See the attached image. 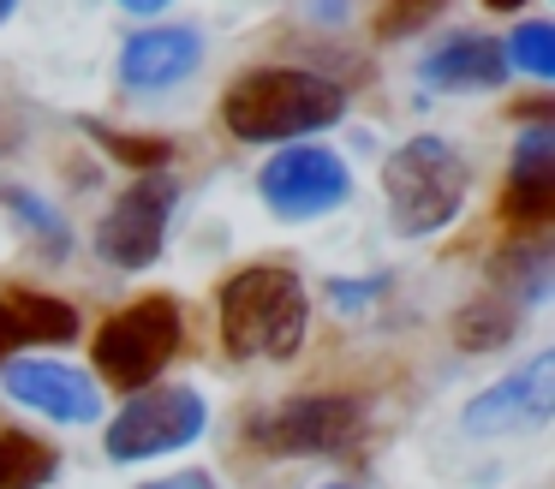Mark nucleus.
<instances>
[{"label": "nucleus", "instance_id": "obj_1", "mask_svg": "<svg viewBox=\"0 0 555 489\" xmlns=\"http://www.w3.org/2000/svg\"><path fill=\"white\" fill-rule=\"evenodd\" d=\"M347 114V90L305 66H251L221 95V126L240 143H299Z\"/></svg>", "mask_w": 555, "mask_h": 489}, {"label": "nucleus", "instance_id": "obj_2", "mask_svg": "<svg viewBox=\"0 0 555 489\" xmlns=\"http://www.w3.org/2000/svg\"><path fill=\"white\" fill-rule=\"evenodd\" d=\"M221 340L233 358H293L311 329V298H305L299 274L281 262H251L221 286Z\"/></svg>", "mask_w": 555, "mask_h": 489}, {"label": "nucleus", "instance_id": "obj_3", "mask_svg": "<svg viewBox=\"0 0 555 489\" xmlns=\"http://www.w3.org/2000/svg\"><path fill=\"white\" fill-rule=\"evenodd\" d=\"M466 185H472V167L448 138H412L383 167V191H388V209H395L400 233L448 227L460 215V203H466Z\"/></svg>", "mask_w": 555, "mask_h": 489}, {"label": "nucleus", "instance_id": "obj_4", "mask_svg": "<svg viewBox=\"0 0 555 489\" xmlns=\"http://www.w3.org/2000/svg\"><path fill=\"white\" fill-rule=\"evenodd\" d=\"M180 346H185L180 298H173V293H150V298L114 310V317L102 322L90 358H96L102 382L138 394V388H150V382H156L173 358H180Z\"/></svg>", "mask_w": 555, "mask_h": 489}, {"label": "nucleus", "instance_id": "obj_5", "mask_svg": "<svg viewBox=\"0 0 555 489\" xmlns=\"http://www.w3.org/2000/svg\"><path fill=\"white\" fill-rule=\"evenodd\" d=\"M257 453L269 460H305V453H352L364 441V406L347 394H299L281 400L275 412L251 417L245 429Z\"/></svg>", "mask_w": 555, "mask_h": 489}, {"label": "nucleus", "instance_id": "obj_6", "mask_svg": "<svg viewBox=\"0 0 555 489\" xmlns=\"http://www.w3.org/2000/svg\"><path fill=\"white\" fill-rule=\"evenodd\" d=\"M257 191H263V203L281 221H317V215L347 203L352 173L335 150H323V143H281V150L269 155V167L257 173Z\"/></svg>", "mask_w": 555, "mask_h": 489}, {"label": "nucleus", "instance_id": "obj_7", "mask_svg": "<svg viewBox=\"0 0 555 489\" xmlns=\"http://www.w3.org/2000/svg\"><path fill=\"white\" fill-rule=\"evenodd\" d=\"M204 436V394L197 388H138L108 424V460H156Z\"/></svg>", "mask_w": 555, "mask_h": 489}, {"label": "nucleus", "instance_id": "obj_8", "mask_svg": "<svg viewBox=\"0 0 555 489\" xmlns=\"http://www.w3.org/2000/svg\"><path fill=\"white\" fill-rule=\"evenodd\" d=\"M168 221H173V179L168 173H144L114 197V209L96 227V250L114 269H150L168 245Z\"/></svg>", "mask_w": 555, "mask_h": 489}, {"label": "nucleus", "instance_id": "obj_9", "mask_svg": "<svg viewBox=\"0 0 555 489\" xmlns=\"http://www.w3.org/2000/svg\"><path fill=\"white\" fill-rule=\"evenodd\" d=\"M550 412H555V352H538L466 406V429L472 436H514V429H538Z\"/></svg>", "mask_w": 555, "mask_h": 489}, {"label": "nucleus", "instance_id": "obj_10", "mask_svg": "<svg viewBox=\"0 0 555 489\" xmlns=\"http://www.w3.org/2000/svg\"><path fill=\"white\" fill-rule=\"evenodd\" d=\"M7 394L30 412L54 417V424H96L102 417V394L85 370L54 364V358H25V364H7Z\"/></svg>", "mask_w": 555, "mask_h": 489}, {"label": "nucleus", "instance_id": "obj_11", "mask_svg": "<svg viewBox=\"0 0 555 489\" xmlns=\"http://www.w3.org/2000/svg\"><path fill=\"white\" fill-rule=\"evenodd\" d=\"M495 215L507 227H550L555 221V131L550 126H531L519 138Z\"/></svg>", "mask_w": 555, "mask_h": 489}, {"label": "nucleus", "instance_id": "obj_12", "mask_svg": "<svg viewBox=\"0 0 555 489\" xmlns=\"http://www.w3.org/2000/svg\"><path fill=\"white\" fill-rule=\"evenodd\" d=\"M197 60H204V36L185 30V24H156V30L126 36L120 78L132 83V90H168V83L192 78Z\"/></svg>", "mask_w": 555, "mask_h": 489}, {"label": "nucleus", "instance_id": "obj_13", "mask_svg": "<svg viewBox=\"0 0 555 489\" xmlns=\"http://www.w3.org/2000/svg\"><path fill=\"white\" fill-rule=\"evenodd\" d=\"M424 83L430 90H495V83H507V54L495 36L460 30L424 54Z\"/></svg>", "mask_w": 555, "mask_h": 489}, {"label": "nucleus", "instance_id": "obj_14", "mask_svg": "<svg viewBox=\"0 0 555 489\" xmlns=\"http://www.w3.org/2000/svg\"><path fill=\"white\" fill-rule=\"evenodd\" d=\"M78 334V310L66 298L49 293H13L0 298V364L18 352V346H66Z\"/></svg>", "mask_w": 555, "mask_h": 489}, {"label": "nucleus", "instance_id": "obj_15", "mask_svg": "<svg viewBox=\"0 0 555 489\" xmlns=\"http://www.w3.org/2000/svg\"><path fill=\"white\" fill-rule=\"evenodd\" d=\"M514 334H519L514 298H478V305H466L454 317V340L466 346V352H502Z\"/></svg>", "mask_w": 555, "mask_h": 489}, {"label": "nucleus", "instance_id": "obj_16", "mask_svg": "<svg viewBox=\"0 0 555 489\" xmlns=\"http://www.w3.org/2000/svg\"><path fill=\"white\" fill-rule=\"evenodd\" d=\"M54 448L30 429H0V489H42L54 477Z\"/></svg>", "mask_w": 555, "mask_h": 489}, {"label": "nucleus", "instance_id": "obj_17", "mask_svg": "<svg viewBox=\"0 0 555 489\" xmlns=\"http://www.w3.org/2000/svg\"><path fill=\"white\" fill-rule=\"evenodd\" d=\"M507 66L531 72V78H555V24H519L502 42Z\"/></svg>", "mask_w": 555, "mask_h": 489}, {"label": "nucleus", "instance_id": "obj_18", "mask_svg": "<svg viewBox=\"0 0 555 489\" xmlns=\"http://www.w3.org/2000/svg\"><path fill=\"white\" fill-rule=\"evenodd\" d=\"M90 131H96V143H102L108 155H120V162L144 167V173H162V167L173 162V143H168V138H120V131L96 126V119H90Z\"/></svg>", "mask_w": 555, "mask_h": 489}, {"label": "nucleus", "instance_id": "obj_19", "mask_svg": "<svg viewBox=\"0 0 555 489\" xmlns=\"http://www.w3.org/2000/svg\"><path fill=\"white\" fill-rule=\"evenodd\" d=\"M442 7H448V0H388V7L376 12V36H383V42H400V36L424 30Z\"/></svg>", "mask_w": 555, "mask_h": 489}, {"label": "nucleus", "instance_id": "obj_20", "mask_svg": "<svg viewBox=\"0 0 555 489\" xmlns=\"http://www.w3.org/2000/svg\"><path fill=\"white\" fill-rule=\"evenodd\" d=\"M150 489H209V477H204V472H180V477H168V484H150Z\"/></svg>", "mask_w": 555, "mask_h": 489}, {"label": "nucleus", "instance_id": "obj_21", "mask_svg": "<svg viewBox=\"0 0 555 489\" xmlns=\"http://www.w3.org/2000/svg\"><path fill=\"white\" fill-rule=\"evenodd\" d=\"M120 7H126V12H162L168 0H120Z\"/></svg>", "mask_w": 555, "mask_h": 489}, {"label": "nucleus", "instance_id": "obj_22", "mask_svg": "<svg viewBox=\"0 0 555 489\" xmlns=\"http://www.w3.org/2000/svg\"><path fill=\"white\" fill-rule=\"evenodd\" d=\"M483 7H490V12H519L526 0H483Z\"/></svg>", "mask_w": 555, "mask_h": 489}, {"label": "nucleus", "instance_id": "obj_23", "mask_svg": "<svg viewBox=\"0 0 555 489\" xmlns=\"http://www.w3.org/2000/svg\"><path fill=\"white\" fill-rule=\"evenodd\" d=\"M13 7H18V0H0V24H7V18H13Z\"/></svg>", "mask_w": 555, "mask_h": 489}, {"label": "nucleus", "instance_id": "obj_24", "mask_svg": "<svg viewBox=\"0 0 555 489\" xmlns=\"http://www.w3.org/2000/svg\"><path fill=\"white\" fill-rule=\"evenodd\" d=\"M328 489H347V484H328Z\"/></svg>", "mask_w": 555, "mask_h": 489}]
</instances>
